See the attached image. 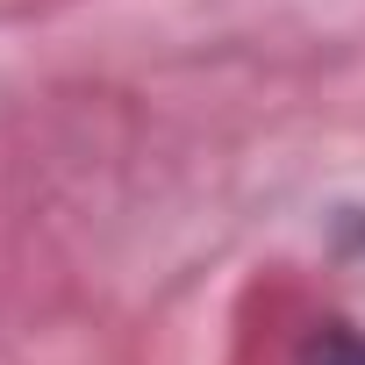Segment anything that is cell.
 <instances>
[{"instance_id": "6da1fadb", "label": "cell", "mask_w": 365, "mask_h": 365, "mask_svg": "<svg viewBox=\"0 0 365 365\" xmlns=\"http://www.w3.org/2000/svg\"><path fill=\"white\" fill-rule=\"evenodd\" d=\"M315 365H365V336L344 329V322H329V329L315 336Z\"/></svg>"}]
</instances>
